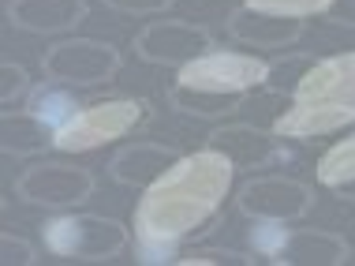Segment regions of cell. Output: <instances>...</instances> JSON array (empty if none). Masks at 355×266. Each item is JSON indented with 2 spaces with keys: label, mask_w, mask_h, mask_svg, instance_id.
<instances>
[{
  "label": "cell",
  "mask_w": 355,
  "mask_h": 266,
  "mask_svg": "<svg viewBox=\"0 0 355 266\" xmlns=\"http://www.w3.org/2000/svg\"><path fill=\"white\" fill-rule=\"evenodd\" d=\"M236 173V161L220 154L217 147L184 154L176 165H168L146 188L135 210L139 259L165 263V255L176 259V244L191 240L195 233H206V225L217 217L220 203L232 192Z\"/></svg>",
  "instance_id": "cell-1"
},
{
  "label": "cell",
  "mask_w": 355,
  "mask_h": 266,
  "mask_svg": "<svg viewBox=\"0 0 355 266\" xmlns=\"http://www.w3.org/2000/svg\"><path fill=\"white\" fill-rule=\"evenodd\" d=\"M270 83V64L262 56H247L232 49H209L184 64L168 90L172 109L187 117L217 120L228 113H239L247 101V90Z\"/></svg>",
  "instance_id": "cell-2"
},
{
  "label": "cell",
  "mask_w": 355,
  "mask_h": 266,
  "mask_svg": "<svg viewBox=\"0 0 355 266\" xmlns=\"http://www.w3.org/2000/svg\"><path fill=\"white\" fill-rule=\"evenodd\" d=\"M153 106L142 98H105L94 106L75 109L60 128H56V150L64 154H83V150H98L112 139H123L142 124H150Z\"/></svg>",
  "instance_id": "cell-3"
},
{
  "label": "cell",
  "mask_w": 355,
  "mask_h": 266,
  "mask_svg": "<svg viewBox=\"0 0 355 266\" xmlns=\"http://www.w3.org/2000/svg\"><path fill=\"white\" fill-rule=\"evenodd\" d=\"M42 244L56 259L101 263L128 248V225L101 214H60L42 225Z\"/></svg>",
  "instance_id": "cell-4"
},
{
  "label": "cell",
  "mask_w": 355,
  "mask_h": 266,
  "mask_svg": "<svg viewBox=\"0 0 355 266\" xmlns=\"http://www.w3.org/2000/svg\"><path fill=\"white\" fill-rule=\"evenodd\" d=\"M120 64L123 56L116 45L98 42V38H64L42 56L45 75L64 87H101L120 72Z\"/></svg>",
  "instance_id": "cell-5"
},
{
  "label": "cell",
  "mask_w": 355,
  "mask_h": 266,
  "mask_svg": "<svg viewBox=\"0 0 355 266\" xmlns=\"http://www.w3.org/2000/svg\"><path fill=\"white\" fill-rule=\"evenodd\" d=\"M15 195L31 206H53L68 210L94 195V173L68 161H37L15 176Z\"/></svg>",
  "instance_id": "cell-6"
},
{
  "label": "cell",
  "mask_w": 355,
  "mask_h": 266,
  "mask_svg": "<svg viewBox=\"0 0 355 266\" xmlns=\"http://www.w3.org/2000/svg\"><path fill=\"white\" fill-rule=\"evenodd\" d=\"M314 206L311 184L295 176H254L239 188L236 210L251 222H295Z\"/></svg>",
  "instance_id": "cell-7"
},
{
  "label": "cell",
  "mask_w": 355,
  "mask_h": 266,
  "mask_svg": "<svg viewBox=\"0 0 355 266\" xmlns=\"http://www.w3.org/2000/svg\"><path fill=\"white\" fill-rule=\"evenodd\" d=\"M214 45V31L191 19H161V23L142 26L135 38V53L150 64H191L195 56H202Z\"/></svg>",
  "instance_id": "cell-8"
},
{
  "label": "cell",
  "mask_w": 355,
  "mask_h": 266,
  "mask_svg": "<svg viewBox=\"0 0 355 266\" xmlns=\"http://www.w3.org/2000/svg\"><path fill=\"white\" fill-rule=\"evenodd\" d=\"M348 124H355V101H288V106L270 120V131L281 139H322L337 135Z\"/></svg>",
  "instance_id": "cell-9"
},
{
  "label": "cell",
  "mask_w": 355,
  "mask_h": 266,
  "mask_svg": "<svg viewBox=\"0 0 355 266\" xmlns=\"http://www.w3.org/2000/svg\"><path fill=\"white\" fill-rule=\"evenodd\" d=\"M306 31V19L295 15H277V12H262V8H236L228 15V34L236 42L251 45V49H288L295 45Z\"/></svg>",
  "instance_id": "cell-10"
},
{
  "label": "cell",
  "mask_w": 355,
  "mask_h": 266,
  "mask_svg": "<svg viewBox=\"0 0 355 266\" xmlns=\"http://www.w3.org/2000/svg\"><path fill=\"white\" fill-rule=\"evenodd\" d=\"M295 101H355V49L318 56L292 94Z\"/></svg>",
  "instance_id": "cell-11"
},
{
  "label": "cell",
  "mask_w": 355,
  "mask_h": 266,
  "mask_svg": "<svg viewBox=\"0 0 355 266\" xmlns=\"http://www.w3.org/2000/svg\"><path fill=\"white\" fill-rule=\"evenodd\" d=\"M180 154L176 147H165V142H128L123 150H116L109 161V176L123 188H150L153 180L165 173L168 165H176Z\"/></svg>",
  "instance_id": "cell-12"
},
{
  "label": "cell",
  "mask_w": 355,
  "mask_h": 266,
  "mask_svg": "<svg viewBox=\"0 0 355 266\" xmlns=\"http://www.w3.org/2000/svg\"><path fill=\"white\" fill-rule=\"evenodd\" d=\"M86 0H8V19L31 34H64L86 19Z\"/></svg>",
  "instance_id": "cell-13"
},
{
  "label": "cell",
  "mask_w": 355,
  "mask_h": 266,
  "mask_svg": "<svg viewBox=\"0 0 355 266\" xmlns=\"http://www.w3.org/2000/svg\"><path fill=\"white\" fill-rule=\"evenodd\" d=\"M273 263H281V266H340V263H348V240L329 229H288Z\"/></svg>",
  "instance_id": "cell-14"
},
{
  "label": "cell",
  "mask_w": 355,
  "mask_h": 266,
  "mask_svg": "<svg viewBox=\"0 0 355 266\" xmlns=\"http://www.w3.org/2000/svg\"><path fill=\"white\" fill-rule=\"evenodd\" d=\"M277 142L281 135L254 124H232V128H217L209 135V147H217L220 154H228L236 161V169H262L270 158H277Z\"/></svg>",
  "instance_id": "cell-15"
},
{
  "label": "cell",
  "mask_w": 355,
  "mask_h": 266,
  "mask_svg": "<svg viewBox=\"0 0 355 266\" xmlns=\"http://www.w3.org/2000/svg\"><path fill=\"white\" fill-rule=\"evenodd\" d=\"M0 147H4V154H12V158L42 154V150L56 147V128L45 124L34 109L4 113V120H0Z\"/></svg>",
  "instance_id": "cell-16"
},
{
  "label": "cell",
  "mask_w": 355,
  "mask_h": 266,
  "mask_svg": "<svg viewBox=\"0 0 355 266\" xmlns=\"http://www.w3.org/2000/svg\"><path fill=\"white\" fill-rule=\"evenodd\" d=\"M318 180L333 192H348L355 184V135L333 142L318 161Z\"/></svg>",
  "instance_id": "cell-17"
},
{
  "label": "cell",
  "mask_w": 355,
  "mask_h": 266,
  "mask_svg": "<svg viewBox=\"0 0 355 266\" xmlns=\"http://www.w3.org/2000/svg\"><path fill=\"white\" fill-rule=\"evenodd\" d=\"M31 109H34L37 117L45 120V124L60 128L64 120H68V117H71V113L79 109V106H75V98H71V94L56 90V83L49 79V83H45V87H37V90L31 94Z\"/></svg>",
  "instance_id": "cell-18"
},
{
  "label": "cell",
  "mask_w": 355,
  "mask_h": 266,
  "mask_svg": "<svg viewBox=\"0 0 355 266\" xmlns=\"http://www.w3.org/2000/svg\"><path fill=\"white\" fill-rule=\"evenodd\" d=\"M318 60V56H306V53H292V56H281V60L270 64V83L266 87L277 90V94H288L292 98L295 87H300V79L306 75V68Z\"/></svg>",
  "instance_id": "cell-19"
},
{
  "label": "cell",
  "mask_w": 355,
  "mask_h": 266,
  "mask_svg": "<svg viewBox=\"0 0 355 266\" xmlns=\"http://www.w3.org/2000/svg\"><path fill=\"white\" fill-rule=\"evenodd\" d=\"M251 8L277 15H295V19H311V15H329L337 0H247Z\"/></svg>",
  "instance_id": "cell-20"
},
{
  "label": "cell",
  "mask_w": 355,
  "mask_h": 266,
  "mask_svg": "<svg viewBox=\"0 0 355 266\" xmlns=\"http://www.w3.org/2000/svg\"><path fill=\"white\" fill-rule=\"evenodd\" d=\"M180 266H214V263H225V266H247L243 251H232V248H191L184 255H176Z\"/></svg>",
  "instance_id": "cell-21"
},
{
  "label": "cell",
  "mask_w": 355,
  "mask_h": 266,
  "mask_svg": "<svg viewBox=\"0 0 355 266\" xmlns=\"http://www.w3.org/2000/svg\"><path fill=\"white\" fill-rule=\"evenodd\" d=\"M26 90H31V72L15 60H4V68H0V101L12 106V101H19Z\"/></svg>",
  "instance_id": "cell-22"
},
{
  "label": "cell",
  "mask_w": 355,
  "mask_h": 266,
  "mask_svg": "<svg viewBox=\"0 0 355 266\" xmlns=\"http://www.w3.org/2000/svg\"><path fill=\"white\" fill-rule=\"evenodd\" d=\"M0 263H8V266H31V263H37V251L23 240V236L4 233V236H0Z\"/></svg>",
  "instance_id": "cell-23"
},
{
  "label": "cell",
  "mask_w": 355,
  "mask_h": 266,
  "mask_svg": "<svg viewBox=\"0 0 355 266\" xmlns=\"http://www.w3.org/2000/svg\"><path fill=\"white\" fill-rule=\"evenodd\" d=\"M112 12H123V15H153V12H165L176 0H105Z\"/></svg>",
  "instance_id": "cell-24"
},
{
  "label": "cell",
  "mask_w": 355,
  "mask_h": 266,
  "mask_svg": "<svg viewBox=\"0 0 355 266\" xmlns=\"http://www.w3.org/2000/svg\"><path fill=\"white\" fill-rule=\"evenodd\" d=\"M333 12L340 15L344 26H355V0H337V4H333Z\"/></svg>",
  "instance_id": "cell-25"
},
{
  "label": "cell",
  "mask_w": 355,
  "mask_h": 266,
  "mask_svg": "<svg viewBox=\"0 0 355 266\" xmlns=\"http://www.w3.org/2000/svg\"><path fill=\"white\" fill-rule=\"evenodd\" d=\"M344 195H348V199H355V184H352V188H348V192H344Z\"/></svg>",
  "instance_id": "cell-26"
}]
</instances>
